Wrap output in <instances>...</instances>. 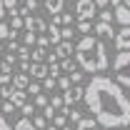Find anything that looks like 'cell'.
Returning a JSON list of instances; mask_svg holds the SVG:
<instances>
[{
    "mask_svg": "<svg viewBox=\"0 0 130 130\" xmlns=\"http://www.w3.org/2000/svg\"><path fill=\"white\" fill-rule=\"evenodd\" d=\"M80 80H83V73H80V70H73V73H70V83H75V85H78Z\"/></svg>",
    "mask_w": 130,
    "mask_h": 130,
    "instance_id": "obj_40",
    "label": "cell"
},
{
    "mask_svg": "<svg viewBox=\"0 0 130 130\" xmlns=\"http://www.w3.org/2000/svg\"><path fill=\"white\" fill-rule=\"evenodd\" d=\"M25 10H38V0H25Z\"/></svg>",
    "mask_w": 130,
    "mask_h": 130,
    "instance_id": "obj_42",
    "label": "cell"
},
{
    "mask_svg": "<svg viewBox=\"0 0 130 130\" xmlns=\"http://www.w3.org/2000/svg\"><path fill=\"white\" fill-rule=\"evenodd\" d=\"M18 48H20L18 40H8V53H18Z\"/></svg>",
    "mask_w": 130,
    "mask_h": 130,
    "instance_id": "obj_41",
    "label": "cell"
},
{
    "mask_svg": "<svg viewBox=\"0 0 130 130\" xmlns=\"http://www.w3.org/2000/svg\"><path fill=\"white\" fill-rule=\"evenodd\" d=\"M0 130H15L13 125H10V120H8L3 113H0Z\"/></svg>",
    "mask_w": 130,
    "mask_h": 130,
    "instance_id": "obj_36",
    "label": "cell"
},
{
    "mask_svg": "<svg viewBox=\"0 0 130 130\" xmlns=\"http://www.w3.org/2000/svg\"><path fill=\"white\" fill-rule=\"evenodd\" d=\"M65 115H68V123H78L83 115H80V110H75V108H65Z\"/></svg>",
    "mask_w": 130,
    "mask_h": 130,
    "instance_id": "obj_22",
    "label": "cell"
},
{
    "mask_svg": "<svg viewBox=\"0 0 130 130\" xmlns=\"http://www.w3.org/2000/svg\"><path fill=\"white\" fill-rule=\"evenodd\" d=\"M113 73H115V83L130 88V50H118L113 60Z\"/></svg>",
    "mask_w": 130,
    "mask_h": 130,
    "instance_id": "obj_3",
    "label": "cell"
},
{
    "mask_svg": "<svg viewBox=\"0 0 130 130\" xmlns=\"http://www.w3.org/2000/svg\"><path fill=\"white\" fill-rule=\"evenodd\" d=\"M75 15H78V20H93L98 15L95 0H78L75 3Z\"/></svg>",
    "mask_w": 130,
    "mask_h": 130,
    "instance_id": "obj_4",
    "label": "cell"
},
{
    "mask_svg": "<svg viewBox=\"0 0 130 130\" xmlns=\"http://www.w3.org/2000/svg\"><path fill=\"white\" fill-rule=\"evenodd\" d=\"M3 5H5V10H18V0H3Z\"/></svg>",
    "mask_w": 130,
    "mask_h": 130,
    "instance_id": "obj_39",
    "label": "cell"
},
{
    "mask_svg": "<svg viewBox=\"0 0 130 130\" xmlns=\"http://www.w3.org/2000/svg\"><path fill=\"white\" fill-rule=\"evenodd\" d=\"M78 30L80 32H93V20H78Z\"/></svg>",
    "mask_w": 130,
    "mask_h": 130,
    "instance_id": "obj_27",
    "label": "cell"
},
{
    "mask_svg": "<svg viewBox=\"0 0 130 130\" xmlns=\"http://www.w3.org/2000/svg\"><path fill=\"white\" fill-rule=\"evenodd\" d=\"M115 20L120 23V25H130V8L123 3V5H115Z\"/></svg>",
    "mask_w": 130,
    "mask_h": 130,
    "instance_id": "obj_11",
    "label": "cell"
},
{
    "mask_svg": "<svg viewBox=\"0 0 130 130\" xmlns=\"http://www.w3.org/2000/svg\"><path fill=\"white\" fill-rule=\"evenodd\" d=\"M0 53H3V40H0Z\"/></svg>",
    "mask_w": 130,
    "mask_h": 130,
    "instance_id": "obj_48",
    "label": "cell"
},
{
    "mask_svg": "<svg viewBox=\"0 0 130 130\" xmlns=\"http://www.w3.org/2000/svg\"><path fill=\"white\" fill-rule=\"evenodd\" d=\"M98 128V120L95 118H80L75 123V130H95Z\"/></svg>",
    "mask_w": 130,
    "mask_h": 130,
    "instance_id": "obj_17",
    "label": "cell"
},
{
    "mask_svg": "<svg viewBox=\"0 0 130 130\" xmlns=\"http://www.w3.org/2000/svg\"><path fill=\"white\" fill-rule=\"evenodd\" d=\"M53 125H55L58 130L63 128V125H68V115H65V113H55V118H53Z\"/></svg>",
    "mask_w": 130,
    "mask_h": 130,
    "instance_id": "obj_25",
    "label": "cell"
},
{
    "mask_svg": "<svg viewBox=\"0 0 130 130\" xmlns=\"http://www.w3.org/2000/svg\"><path fill=\"white\" fill-rule=\"evenodd\" d=\"M13 128H15V130H38L35 125H32V120H30V118H23V120H18Z\"/></svg>",
    "mask_w": 130,
    "mask_h": 130,
    "instance_id": "obj_19",
    "label": "cell"
},
{
    "mask_svg": "<svg viewBox=\"0 0 130 130\" xmlns=\"http://www.w3.org/2000/svg\"><path fill=\"white\" fill-rule=\"evenodd\" d=\"M108 130H118V128H108Z\"/></svg>",
    "mask_w": 130,
    "mask_h": 130,
    "instance_id": "obj_49",
    "label": "cell"
},
{
    "mask_svg": "<svg viewBox=\"0 0 130 130\" xmlns=\"http://www.w3.org/2000/svg\"><path fill=\"white\" fill-rule=\"evenodd\" d=\"M15 38H18V30H13L10 25H5L0 20V40H15Z\"/></svg>",
    "mask_w": 130,
    "mask_h": 130,
    "instance_id": "obj_18",
    "label": "cell"
},
{
    "mask_svg": "<svg viewBox=\"0 0 130 130\" xmlns=\"http://www.w3.org/2000/svg\"><path fill=\"white\" fill-rule=\"evenodd\" d=\"M83 98H85V88H83V85H75V88H70V90H65L63 100H65V105L70 108V105H75V103H80Z\"/></svg>",
    "mask_w": 130,
    "mask_h": 130,
    "instance_id": "obj_7",
    "label": "cell"
},
{
    "mask_svg": "<svg viewBox=\"0 0 130 130\" xmlns=\"http://www.w3.org/2000/svg\"><path fill=\"white\" fill-rule=\"evenodd\" d=\"M45 105H48V98L43 95V93H40V95H35V108H45Z\"/></svg>",
    "mask_w": 130,
    "mask_h": 130,
    "instance_id": "obj_37",
    "label": "cell"
},
{
    "mask_svg": "<svg viewBox=\"0 0 130 130\" xmlns=\"http://www.w3.org/2000/svg\"><path fill=\"white\" fill-rule=\"evenodd\" d=\"M60 130H73V128H70V125H63V128H60Z\"/></svg>",
    "mask_w": 130,
    "mask_h": 130,
    "instance_id": "obj_46",
    "label": "cell"
},
{
    "mask_svg": "<svg viewBox=\"0 0 130 130\" xmlns=\"http://www.w3.org/2000/svg\"><path fill=\"white\" fill-rule=\"evenodd\" d=\"M73 53H75V45H73L70 40H60V43L55 45V55H58L60 60H63V58H70Z\"/></svg>",
    "mask_w": 130,
    "mask_h": 130,
    "instance_id": "obj_10",
    "label": "cell"
},
{
    "mask_svg": "<svg viewBox=\"0 0 130 130\" xmlns=\"http://www.w3.org/2000/svg\"><path fill=\"white\" fill-rule=\"evenodd\" d=\"M50 23H55V25H73V23H75V15H70V13H58V15H53Z\"/></svg>",
    "mask_w": 130,
    "mask_h": 130,
    "instance_id": "obj_16",
    "label": "cell"
},
{
    "mask_svg": "<svg viewBox=\"0 0 130 130\" xmlns=\"http://www.w3.org/2000/svg\"><path fill=\"white\" fill-rule=\"evenodd\" d=\"M50 73H48V63H32L30 65V78L32 80H45Z\"/></svg>",
    "mask_w": 130,
    "mask_h": 130,
    "instance_id": "obj_9",
    "label": "cell"
},
{
    "mask_svg": "<svg viewBox=\"0 0 130 130\" xmlns=\"http://www.w3.org/2000/svg\"><path fill=\"white\" fill-rule=\"evenodd\" d=\"M30 85V75L28 73H23V70H18L15 75H13V88H18V90H25Z\"/></svg>",
    "mask_w": 130,
    "mask_h": 130,
    "instance_id": "obj_12",
    "label": "cell"
},
{
    "mask_svg": "<svg viewBox=\"0 0 130 130\" xmlns=\"http://www.w3.org/2000/svg\"><path fill=\"white\" fill-rule=\"evenodd\" d=\"M48 40H50V45H58L60 40H63V35H60V25H55V23H50V28H48Z\"/></svg>",
    "mask_w": 130,
    "mask_h": 130,
    "instance_id": "obj_14",
    "label": "cell"
},
{
    "mask_svg": "<svg viewBox=\"0 0 130 130\" xmlns=\"http://www.w3.org/2000/svg\"><path fill=\"white\" fill-rule=\"evenodd\" d=\"M58 88H60V90H70V75H60V78H58Z\"/></svg>",
    "mask_w": 130,
    "mask_h": 130,
    "instance_id": "obj_30",
    "label": "cell"
},
{
    "mask_svg": "<svg viewBox=\"0 0 130 130\" xmlns=\"http://www.w3.org/2000/svg\"><path fill=\"white\" fill-rule=\"evenodd\" d=\"M0 73H3V65H0Z\"/></svg>",
    "mask_w": 130,
    "mask_h": 130,
    "instance_id": "obj_51",
    "label": "cell"
},
{
    "mask_svg": "<svg viewBox=\"0 0 130 130\" xmlns=\"http://www.w3.org/2000/svg\"><path fill=\"white\" fill-rule=\"evenodd\" d=\"M32 125L38 130H45V125H48V118L45 115H32Z\"/></svg>",
    "mask_w": 130,
    "mask_h": 130,
    "instance_id": "obj_26",
    "label": "cell"
},
{
    "mask_svg": "<svg viewBox=\"0 0 130 130\" xmlns=\"http://www.w3.org/2000/svg\"><path fill=\"white\" fill-rule=\"evenodd\" d=\"M75 63L80 65L83 73H105L108 70V50L103 45V40H98L95 35H83L80 43L75 45Z\"/></svg>",
    "mask_w": 130,
    "mask_h": 130,
    "instance_id": "obj_2",
    "label": "cell"
},
{
    "mask_svg": "<svg viewBox=\"0 0 130 130\" xmlns=\"http://www.w3.org/2000/svg\"><path fill=\"white\" fill-rule=\"evenodd\" d=\"M85 105L103 128L130 125V98L123 93L120 83L105 75H93L85 88Z\"/></svg>",
    "mask_w": 130,
    "mask_h": 130,
    "instance_id": "obj_1",
    "label": "cell"
},
{
    "mask_svg": "<svg viewBox=\"0 0 130 130\" xmlns=\"http://www.w3.org/2000/svg\"><path fill=\"white\" fill-rule=\"evenodd\" d=\"M43 5H45V10H48L50 15H58V13H63V5H65V0H45Z\"/></svg>",
    "mask_w": 130,
    "mask_h": 130,
    "instance_id": "obj_15",
    "label": "cell"
},
{
    "mask_svg": "<svg viewBox=\"0 0 130 130\" xmlns=\"http://www.w3.org/2000/svg\"><path fill=\"white\" fill-rule=\"evenodd\" d=\"M50 105H53V108H55L58 113H65V108H68V105H65V100H63V95H55V98H50Z\"/></svg>",
    "mask_w": 130,
    "mask_h": 130,
    "instance_id": "obj_20",
    "label": "cell"
},
{
    "mask_svg": "<svg viewBox=\"0 0 130 130\" xmlns=\"http://www.w3.org/2000/svg\"><path fill=\"white\" fill-rule=\"evenodd\" d=\"M115 48L118 50H130V25H123L120 30L115 32Z\"/></svg>",
    "mask_w": 130,
    "mask_h": 130,
    "instance_id": "obj_6",
    "label": "cell"
},
{
    "mask_svg": "<svg viewBox=\"0 0 130 130\" xmlns=\"http://www.w3.org/2000/svg\"><path fill=\"white\" fill-rule=\"evenodd\" d=\"M95 130H100V128H95Z\"/></svg>",
    "mask_w": 130,
    "mask_h": 130,
    "instance_id": "obj_52",
    "label": "cell"
},
{
    "mask_svg": "<svg viewBox=\"0 0 130 130\" xmlns=\"http://www.w3.org/2000/svg\"><path fill=\"white\" fill-rule=\"evenodd\" d=\"M0 110H3L5 115H13V113L18 110V108L13 105V103H10V100H3V108H0Z\"/></svg>",
    "mask_w": 130,
    "mask_h": 130,
    "instance_id": "obj_34",
    "label": "cell"
},
{
    "mask_svg": "<svg viewBox=\"0 0 130 130\" xmlns=\"http://www.w3.org/2000/svg\"><path fill=\"white\" fill-rule=\"evenodd\" d=\"M60 68H63L65 75H70L73 70H78V68H75V60H70V58H63V60H60Z\"/></svg>",
    "mask_w": 130,
    "mask_h": 130,
    "instance_id": "obj_21",
    "label": "cell"
},
{
    "mask_svg": "<svg viewBox=\"0 0 130 130\" xmlns=\"http://www.w3.org/2000/svg\"><path fill=\"white\" fill-rule=\"evenodd\" d=\"M0 85H13V73H0Z\"/></svg>",
    "mask_w": 130,
    "mask_h": 130,
    "instance_id": "obj_35",
    "label": "cell"
},
{
    "mask_svg": "<svg viewBox=\"0 0 130 130\" xmlns=\"http://www.w3.org/2000/svg\"><path fill=\"white\" fill-rule=\"evenodd\" d=\"M43 88H45V90H53V88H58V78H53V75H48V78L43 80Z\"/></svg>",
    "mask_w": 130,
    "mask_h": 130,
    "instance_id": "obj_33",
    "label": "cell"
},
{
    "mask_svg": "<svg viewBox=\"0 0 130 130\" xmlns=\"http://www.w3.org/2000/svg\"><path fill=\"white\" fill-rule=\"evenodd\" d=\"M0 108H3V100H0Z\"/></svg>",
    "mask_w": 130,
    "mask_h": 130,
    "instance_id": "obj_50",
    "label": "cell"
},
{
    "mask_svg": "<svg viewBox=\"0 0 130 130\" xmlns=\"http://www.w3.org/2000/svg\"><path fill=\"white\" fill-rule=\"evenodd\" d=\"M48 73L53 75V78H60L63 75V68H60V63L55 60V63H48Z\"/></svg>",
    "mask_w": 130,
    "mask_h": 130,
    "instance_id": "obj_24",
    "label": "cell"
},
{
    "mask_svg": "<svg viewBox=\"0 0 130 130\" xmlns=\"http://www.w3.org/2000/svg\"><path fill=\"white\" fill-rule=\"evenodd\" d=\"M25 93H30V95H40V93H43V85H40V83H30V85L25 88Z\"/></svg>",
    "mask_w": 130,
    "mask_h": 130,
    "instance_id": "obj_31",
    "label": "cell"
},
{
    "mask_svg": "<svg viewBox=\"0 0 130 130\" xmlns=\"http://www.w3.org/2000/svg\"><path fill=\"white\" fill-rule=\"evenodd\" d=\"M20 113H23V118H32V115H35V105H32V103H25V105L20 108Z\"/></svg>",
    "mask_w": 130,
    "mask_h": 130,
    "instance_id": "obj_29",
    "label": "cell"
},
{
    "mask_svg": "<svg viewBox=\"0 0 130 130\" xmlns=\"http://www.w3.org/2000/svg\"><path fill=\"white\" fill-rule=\"evenodd\" d=\"M110 5H123V0H110Z\"/></svg>",
    "mask_w": 130,
    "mask_h": 130,
    "instance_id": "obj_45",
    "label": "cell"
},
{
    "mask_svg": "<svg viewBox=\"0 0 130 130\" xmlns=\"http://www.w3.org/2000/svg\"><path fill=\"white\" fill-rule=\"evenodd\" d=\"M98 13H100V20H105V23H113L115 20V13H110L108 8H103V10H98Z\"/></svg>",
    "mask_w": 130,
    "mask_h": 130,
    "instance_id": "obj_32",
    "label": "cell"
},
{
    "mask_svg": "<svg viewBox=\"0 0 130 130\" xmlns=\"http://www.w3.org/2000/svg\"><path fill=\"white\" fill-rule=\"evenodd\" d=\"M15 55H18V58H30V48H28V45H20Z\"/></svg>",
    "mask_w": 130,
    "mask_h": 130,
    "instance_id": "obj_38",
    "label": "cell"
},
{
    "mask_svg": "<svg viewBox=\"0 0 130 130\" xmlns=\"http://www.w3.org/2000/svg\"><path fill=\"white\" fill-rule=\"evenodd\" d=\"M93 32H95L98 38H115L113 23H105V20H98L95 25H93Z\"/></svg>",
    "mask_w": 130,
    "mask_h": 130,
    "instance_id": "obj_8",
    "label": "cell"
},
{
    "mask_svg": "<svg viewBox=\"0 0 130 130\" xmlns=\"http://www.w3.org/2000/svg\"><path fill=\"white\" fill-rule=\"evenodd\" d=\"M25 30L35 32V35H45L48 32V23L40 15H25Z\"/></svg>",
    "mask_w": 130,
    "mask_h": 130,
    "instance_id": "obj_5",
    "label": "cell"
},
{
    "mask_svg": "<svg viewBox=\"0 0 130 130\" xmlns=\"http://www.w3.org/2000/svg\"><path fill=\"white\" fill-rule=\"evenodd\" d=\"M35 43H38V35H35V32H30V30H25V35H23V45L32 48Z\"/></svg>",
    "mask_w": 130,
    "mask_h": 130,
    "instance_id": "obj_23",
    "label": "cell"
},
{
    "mask_svg": "<svg viewBox=\"0 0 130 130\" xmlns=\"http://www.w3.org/2000/svg\"><path fill=\"white\" fill-rule=\"evenodd\" d=\"M123 3H125V5H128V8H130V0H123Z\"/></svg>",
    "mask_w": 130,
    "mask_h": 130,
    "instance_id": "obj_47",
    "label": "cell"
},
{
    "mask_svg": "<svg viewBox=\"0 0 130 130\" xmlns=\"http://www.w3.org/2000/svg\"><path fill=\"white\" fill-rule=\"evenodd\" d=\"M3 15H5V5H3V0H0V20H3Z\"/></svg>",
    "mask_w": 130,
    "mask_h": 130,
    "instance_id": "obj_44",
    "label": "cell"
},
{
    "mask_svg": "<svg viewBox=\"0 0 130 130\" xmlns=\"http://www.w3.org/2000/svg\"><path fill=\"white\" fill-rule=\"evenodd\" d=\"M25 95H28L25 90H18V88H10V98H8V100H10V103L15 105L18 110H20V108L25 105Z\"/></svg>",
    "mask_w": 130,
    "mask_h": 130,
    "instance_id": "obj_13",
    "label": "cell"
},
{
    "mask_svg": "<svg viewBox=\"0 0 130 130\" xmlns=\"http://www.w3.org/2000/svg\"><path fill=\"white\" fill-rule=\"evenodd\" d=\"M95 5H98V10H103V8L110 5V0H95Z\"/></svg>",
    "mask_w": 130,
    "mask_h": 130,
    "instance_id": "obj_43",
    "label": "cell"
},
{
    "mask_svg": "<svg viewBox=\"0 0 130 130\" xmlns=\"http://www.w3.org/2000/svg\"><path fill=\"white\" fill-rule=\"evenodd\" d=\"M60 35H63V40H73V35H75L73 25H60Z\"/></svg>",
    "mask_w": 130,
    "mask_h": 130,
    "instance_id": "obj_28",
    "label": "cell"
}]
</instances>
